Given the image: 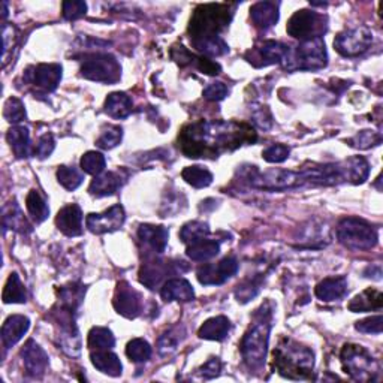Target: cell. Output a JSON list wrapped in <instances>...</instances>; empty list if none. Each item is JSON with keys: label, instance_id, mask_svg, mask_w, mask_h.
Masks as SVG:
<instances>
[{"label": "cell", "instance_id": "cell-1", "mask_svg": "<svg viewBox=\"0 0 383 383\" xmlns=\"http://www.w3.org/2000/svg\"><path fill=\"white\" fill-rule=\"evenodd\" d=\"M257 140L252 126L238 121H195L184 126L179 135V144L186 157H218L232 152L244 143Z\"/></svg>", "mask_w": 383, "mask_h": 383}, {"label": "cell", "instance_id": "cell-2", "mask_svg": "<svg viewBox=\"0 0 383 383\" xmlns=\"http://www.w3.org/2000/svg\"><path fill=\"white\" fill-rule=\"evenodd\" d=\"M237 5L232 4H209L199 5L190 20L189 33L192 44L201 43L205 39L221 38L234 16Z\"/></svg>", "mask_w": 383, "mask_h": 383}, {"label": "cell", "instance_id": "cell-3", "mask_svg": "<svg viewBox=\"0 0 383 383\" xmlns=\"http://www.w3.org/2000/svg\"><path fill=\"white\" fill-rule=\"evenodd\" d=\"M272 311L262 306L255 316V323L241 340V357L250 370H261L267 360Z\"/></svg>", "mask_w": 383, "mask_h": 383}, {"label": "cell", "instance_id": "cell-4", "mask_svg": "<svg viewBox=\"0 0 383 383\" xmlns=\"http://www.w3.org/2000/svg\"><path fill=\"white\" fill-rule=\"evenodd\" d=\"M276 370L287 379L304 380L310 379L314 367L313 352L301 346L292 340H283L282 343L272 352Z\"/></svg>", "mask_w": 383, "mask_h": 383}, {"label": "cell", "instance_id": "cell-5", "mask_svg": "<svg viewBox=\"0 0 383 383\" xmlns=\"http://www.w3.org/2000/svg\"><path fill=\"white\" fill-rule=\"evenodd\" d=\"M341 365L357 382H374L380 376V365L373 355L358 345H345L340 352Z\"/></svg>", "mask_w": 383, "mask_h": 383}, {"label": "cell", "instance_id": "cell-6", "mask_svg": "<svg viewBox=\"0 0 383 383\" xmlns=\"http://www.w3.org/2000/svg\"><path fill=\"white\" fill-rule=\"evenodd\" d=\"M328 63V54L325 48V40L322 38H314L303 40L295 51L291 50L289 57L284 66L289 71H319Z\"/></svg>", "mask_w": 383, "mask_h": 383}, {"label": "cell", "instance_id": "cell-7", "mask_svg": "<svg viewBox=\"0 0 383 383\" xmlns=\"http://www.w3.org/2000/svg\"><path fill=\"white\" fill-rule=\"evenodd\" d=\"M338 241L350 250H370L377 244V232L365 221L346 217L337 228Z\"/></svg>", "mask_w": 383, "mask_h": 383}, {"label": "cell", "instance_id": "cell-8", "mask_svg": "<svg viewBox=\"0 0 383 383\" xmlns=\"http://www.w3.org/2000/svg\"><path fill=\"white\" fill-rule=\"evenodd\" d=\"M81 75L96 83L116 84L121 77V66L111 54L96 52L84 57Z\"/></svg>", "mask_w": 383, "mask_h": 383}, {"label": "cell", "instance_id": "cell-9", "mask_svg": "<svg viewBox=\"0 0 383 383\" xmlns=\"http://www.w3.org/2000/svg\"><path fill=\"white\" fill-rule=\"evenodd\" d=\"M326 23V17L322 16V13L309 9H301L291 17L286 30L292 38L299 39L301 43H303V40L322 38L328 29Z\"/></svg>", "mask_w": 383, "mask_h": 383}, {"label": "cell", "instance_id": "cell-10", "mask_svg": "<svg viewBox=\"0 0 383 383\" xmlns=\"http://www.w3.org/2000/svg\"><path fill=\"white\" fill-rule=\"evenodd\" d=\"M373 44V33L368 27H357L346 30L334 39L335 50L345 57H357L364 54Z\"/></svg>", "mask_w": 383, "mask_h": 383}, {"label": "cell", "instance_id": "cell-11", "mask_svg": "<svg viewBox=\"0 0 383 383\" xmlns=\"http://www.w3.org/2000/svg\"><path fill=\"white\" fill-rule=\"evenodd\" d=\"M24 81L36 90L51 93L57 89L62 79V66L56 63H43L32 66L24 72Z\"/></svg>", "mask_w": 383, "mask_h": 383}, {"label": "cell", "instance_id": "cell-12", "mask_svg": "<svg viewBox=\"0 0 383 383\" xmlns=\"http://www.w3.org/2000/svg\"><path fill=\"white\" fill-rule=\"evenodd\" d=\"M238 271V261L234 256H228L217 264H205L199 267L196 276L201 284L218 286L228 282Z\"/></svg>", "mask_w": 383, "mask_h": 383}, {"label": "cell", "instance_id": "cell-13", "mask_svg": "<svg viewBox=\"0 0 383 383\" xmlns=\"http://www.w3.org/2000/svg\"><path fill=\"white\" fill-rule=\"evenodd\" d=\"M289 54H291V48L287 45L277 43V40H265L264 44L256 47L245 57L249 59L252 65L262 67V66H270L276 63H286Z\"/></svg>", "mask_w": 383, "mask_h": 383}, {"label": "cell", "instance_id": "cell-14", "mask_svg": "<svg viewBox=\"0 0 383 383\" xmlns=\"http://www.w3.org/2000/svg\"><path fill=\"white\" fill-rule=\"evenodd\" d=\"M125 210H123L121 205H113L111 209L101 214H89L86 218V225L93 234L101 235L106 234V232H114L120 229L123 223H125Z\"/></svg>", "mask_w": 383, "mask_h": 383}, {"label": "cell", "instance_id": "cell-15", "mask_svg": "<svg viewBox=\"0 0 383 383\" xmlns=\"http://www.w3.org/2000/svg\"><path fill=\"white\" fill-rule=\"evenodd\" d=\"M141 299H143L141 295L136 292L129 283L120 282L114 296V307L121 316H125L128 319H135L136 316H140V313L143 310Z\"/></svg>", "mask_w": 383, "mask_h": 383}, {"label": "cell", "instance_id": "cell-16", "mask_svg": "<svg viewBox=\"0 0 383 383\" xmlns=\"http://www.w3.org/2000/svg\"><path fill=\"white\" fill-rule=\"evenodd\" d=\"M21 358L26 372L32 377H43L48 368V355L35 340H29L21 349Z\"/></svg>", "mask_w": 383, "mask_h": 383}, {"label": "cell", "instance_id": "cell-17", "mask_svg": "<svg viewBox=\"0 0 383 383\" xmlns=\"http://www.w3.org/2000/svg\"><path fill=\"white\" fill-rule=\"evenodd\" d=\"M56 225L67 237H78L83 234V211L79 205L70 204L63 207L56 217Z\"/></svg>", "mask_w": 383, "mask_h": 383}, {"label": "cell", "instance_id": "cell-18", "mask_svg": "<svg viewBox=\"0 0 383 383\" xmlns=\"http://www.w3.org/2000/svg\"><path fill=\"white\" fill-rule=\"evenodd\" d=\"M30 321L23 314H13L9 316L2 326V341L6 349L16 346L18 341L29 331Z\"/></svg>", "mask_w": 383, "mask_h": 383}, {"label": "cell", "instance_id": "cell-19", "mask_svg": "<svg viewBox=\"0 0 383 383\" xmlns=\"http://www.w3.org/2000/svg\"><path fill=\"white\" fill-rule=\"evenodd\" d=\"M138 238L156 253H163L167 249L170 232L163 226L141 225L138 229Z\"/></svg>", "mask_w": 383, "mask_h": 383}, {"label": "cell", "instance_id": "cell-20", "mask_svg": "<svg viewBox=\"0 0 383 383\" xmlns=\"http://www.w3.org/2000/svg\"><path fill=\"white\" fill-rule=\"evenodd\" d=\"M314 294L321 301H325V303L341 299L348 294V280L343 276L326 277L316 286Z\"/></svg>", "mask_w": 383, "mask_h": 383}, {"label": "cell", "instance_id": "cell-21", "mask_svg": "<svg viewBox=\"0 0 383 383\" xmlns=\"http://www.w3.org/2000/svg\"><path fill=\"white\" fill-rule=\"evenodd\" d=\"M125 177L120 172H105L96 177L91 182L89 192L94 196H109L114 195L116 192L125 184Z\"/></svg>", "mask_w": 383, "mask_h": 383}, {"label": "cell", "instance_id": "cell-22", "mask_svg": "<svg viewBox=\"0 0 383 383\" xmlns=\"http://www.w3.org/2000/svg\"><path fill=\"white\" fill-rule=\"evenodd\" d=\"M250 17L256 27L267 30L279 21V5L274 2H257L250 9Z\"/></svg>", "mask_w": 383, "mask_h": 383}, {"label": "cell", "instance_id": "cell-23", "mask_svg": "<svg viewBox=\"0 0 383 383\" xmlns=\"http://www.w3.org/2000/svg\"><path fill=\"white\" fill-rule=\"evenodd\" d=\"M160 295L165 301H180L189 303L195 298V291L186 279H171L160 289Z\"/></svg>", "mask_w": 383, "mask_h": 383}, {"label": "cell", "instance_id": "cell-24", "mask_svg": "<svg viewBox=\"0 0 383 383\" xmlns=\"http://www.w3.org/2000/svg\"><path fill=\"white\" fill-rule=\"evenodd\" d=\"M91 364L98 368V370L104 374H108L111 377L121 376L123 365L116 353L109 352V349L105 350H91L90 353Z\"/></svg>", "mask_w": 383, "mask_h": 383}, {"label": "cell", "instance_id": "cell-25", "mask_svg": "<svg viewBox=\"0 0 383 383\" xmlns=\"http://www.w3.org/2000/svg\"><path fill=\"white\" fill-rule=\"evenodd\" d=\"M221 252V243L217 240H211L209 237L201 238L198 241H194L187 244L186 255L192 259V261L196 262H205L210 261V259L216 257Z\"/></svg>", "mask_w": 383, "mask_h": 383}, {"label": "cell", "instance_id": "cell-26", "mask_svg": "<svg viewBox=\"0 0 383 383\" xmlns=\"http://www.w3.org/2000/svg\"><path fill=\"white\" fill-rule=\"evenodd\" d=\"M6 140L12 148L13 155L18 159L30 157L33 155V150L30 145V135L29 129L26 126H13L8 131Z\"/></svg>", "mask_w": 383, "mask_h": 383}, {"label": "cell", "instance_id": "cell-27", "mask_svg": "<svg viewBox=\"0 0 383 383\" xmlns=\"http://www.w3.org/2000/svg\"><path fill=\"white\" fill-rule=\"evenodd\" d=\"M231 333V322L225 316H216L205 321L199 328L198 335L204 340L223 341Z\"/></svg>", "mask_w": 383, "mask_h": 383}, {"label": "cell", "instance_id": "cell-28", "mask_svg": "<svg viewBox=\"0 0 383 383\" xmlns=\"http://www.w3.org/2000/svg\"><path fill=\"white\" fill-rule=\"evenodd\" d=\"M132 99L126 93L116 91L111 93L105 101V111L109 117L123 120L132 114Z\"/></svg>", "mask_w": 383, "mask_h": 383}, {"label": "cell", "instance_id": "cell-29", "mask_svg": "<svg viewBox=\"0 0 383 383\" xmlns=\"http://www.w3.org/2000/svg\"><path fill=\"white\" fill-rule=\"evenodd\" d=\"M4 228L5 229H13L21 234H29L32 232V226L27 222V218L24 217L21 209L17 205V202H9L4 207Z\"/></svg>", "mask_w": 383, "mask_h": 383}, {"label": "cell", "instance_id": "cell-30", "mask_svg": "<svg viewBox=\"0 0 383 383\" xmlns=\"http://www.w3.org/2000/svg\"><path fill=\"white\" fill-rule=\"evenodd\" d=\"M383 304V295L377 289H367L362 294L355 296L349 303V310L353 313H364V311H373L380 310Z\"/></svg>", "mask_w": 383, "mask_h": 383}, {"label": "cell", "instance_id": "cell-31", "mask_svg": "<svg viewBox=\"0 0 383 383\" xmlns=\"http://www.w3.org/2000/svg\"><path fill=\"white\" fill-rule=\"evenodd\" d=\"M168 262H147L141 267L140 271V282L145 284L148 289H156V287L160 284V282L165 279L168 274Z\"/></svg>", "mask_w": 383, "mask_h": 383}, {"label": "cell", "instance_id": "cell-32", "mask_svg": "<svg viewBox=\"0 0 383 383\" xmlns=\"http://www.w3.org/2000/svg\"><path fill=\"white\" fill-rule=\"evenodd\" d=\"M26 207L36 223H43L44 221H47V217L50 216L48 204L43 196H40L38 190L29 192V195H27V198H26Z\"/></svg>", "mask_w": 383, "mask_h": 383}, {"label": "cell", "instance_id": "cell-33", "mask_svg": "<svg viewBox=\"0 0 383 383\" xmlns=\"http://www.w3.org/2000/svg\"><path fill=\"white\" fill-rule=\"evenodd\" d=\"M184 338V330L182 326H174L167 333H163L157 341V350L162 357H168L179 349L182 340Z\"/></svg>", "mask_w": 383, "mask_h": 383}, {"label": "cell", "instance_id": "cell-34", "mask_svg": "<svg viewBox=\"0 0 383 383\" xmlns=\"http://www.w3.org/2000/svg\"><path fill=\"white\" fill-rule=\"evenodd\" d=\"M27 301V294H26V287L21 283L20 277L17 272L9 276L5 289H4V303L6 304H23Z\"/></svg>", "mask_w": 383, "mask_h": 383}, {"label": "cell", "instance_id": "cell-35", "mask_svg": "<svg viewBox=\"0 0 383 383\" xmlns=\"http://www.w3.org/2000/svg\"><path fill=\"white\" fill-rule=\"evenodd\" d=\"M183 180L189 183L192 187L202 189L213 183V174L204 167H187L182 172Z\"/></svg>", "mask_w": 383, "mask_h": 383}, {"label": "cell", "instance_id": "cell-36", "mask_svg": "<svg viewBox=\"0 0 383 383\" xmlns=\"http://www.w3.org/2000/svg\"><path fill=\"white\" fill-rule=\"evenodd\" d=\"M116 345V338L108 328L94 326L89 333V348L91 350H105L113 349Z\"/></svg>", "mask_w": 383, "mask_h": 383}, {"label": "cell", "instance_id": "cell-37", "mask_svg": "<svg viewBox=\"0 0 383 383\" xmlns=\"http://www.w3.org/2000/svg\"><path fill=\"white\" fill-rule=\"evenodd\" d=\"M84 294H86V287L79 286V284H71V286L62 287L60 289L62 307H66V309L75 311L79 307V304L83 303Z\"/></svg>", "mask_w": 383, "mask_h": 383}, {"label": "cell", "instance_id": "cell-38", "mask_svg": "<svg viewBox=\"0 0 383 383\" xmlns=\"http://www.w3.org/2000/svg\"><path fill=\"white\" fill-rule=\"evenodd\" d=\"M152 353H153L152 346L143 338H133L132 341H129V345L126 348L128 358L136 364L147 362L152 358Z\"/></svg>", "mask_w": 383, "mask_h": 383}, {"label": "cell", "instance_id": "cell-39", "mask_svg": "<svg viewBox=\"0 0 383 383\" xmlns=\"http://www.w3.org/2000/svg\"><path fill=\"white\" fill-rule=\"evenodd\" d=\"M209 235H210L209 225L204 223V222H198V221L186 223L180 231V240L184 244H190V243L198 241V240L205 238Z\"/></svg>", "mask_w": 383, "mask_h": 383}, {"label": "cell", "instance_id": "cell-40", "mask_svg": "<svg viewBox=\"0 0 383 383\" xmlns=\"http://www.w3.org/2000/svg\"><path fill=\"white\" fill-rule=\"evenodd\" d=\"M106 160L104 155L98 152H87L83 157H81V170L90 175H101L105 170Z\"/></svg>", "mask_w": 383, "mask_h": 383}, {"label": "cell", "instance_id": "cell-41", "mask_svg": "<svg viewBox=\"0 0 383 383\" xmlns=\"http://www.w3.org/2000/svg\"><path fill=\"white\" fill-rule=\"evenodd\" d=\"M382 143V135L376 131H361L357 133L353 138L348 140V144L353 148L360 150H368L372 147H376Z\"/></svg>", "mask_w": 383, "mask_h": 383}, {"label": "cell", "instance_id": "cell-42", "mask_svg": "<svg viewBox=\"0 0 383 383\" xmlns=\"http://www.w3.org/2000/svg\"><path fill=\"white\" fill-rule=\"evenodd\" d=\"M57 180L66 190H75L83 183L84 177L74 167H60L57 170Z\"/></svg>", "mask_w": 383, "mask_h": 383}, {"label": "cell", "instance_id": "cell-43", "mask_svg": "<svg viewBox=\"0 0 383 383\" xmlns=\"http://www.w3.org/2000/svg\"><path fill=\"white\" fill-rule=\"evenodd\" d=\"M121 136H123V129L120 126H106L102 131L98 141H96V145L102 150H111L120 144Z\"/></svg>", "mask_w": 383, "mask_h": 383}, {"label": "cell", "instance_id": "cell-44", "mask_svg": "<svg viewBox=\"0 0 383 383\" xmlns=\"http://www.w3.org/2000/svg\"><path fill=\"white\" fill-rule=\"evenodd\" d=\"M4 117L13 125L21 123L26 118L24 104L18 98H9L4 106Z\"/></svg>", "mask_w": 383, "mask_h": 383}, {"label": "cell", "instance_id": "cell-45", "mask_svg": "<svg viewBox=\"0 0 383 383\" xmlns=\"http://www.w3.org/2000/svg\"><path fill=\"white\" fill-rule=\"evenodd\" d=\"M259 289H261V279H253L240 284L235 291V296L240 303H249L252 298L257 295Z\"/></svg>", "mask_w": 383, "mask_h": 383}, {"label": "cell", "instance_id": "cell-46", "mask_svg": "<svg viewBox=\"0 0 383 383\" xmlns=\"http://www.w3.org/2000/svg\"><path fill=\"white\" fill-rule=\"evenodd\" d=\"M291 155V148L283 144H272L264 150L262 157L270 163H282Z\"/></svg>", "mask_w": 383, "mask_h": 383}, {"label": "cell", "instance_id": "cell-47", "mask_svg": "<svg viewBox=\"0 0 383 383\" xmlns=\"http://www.w3.org/2000/svg\"><path fill=\"white\" fill-rule=\"evenodd\" d=\"M229 90L226 87L225 83H221V81H217V83H211L204 90V98L211 102H218L223 101L228 96Z\"/></svg>", "mask_w": 383, "mask_h": 383}, {"label": "cell", "instance_id": "cell-48", "mask_svg": "<svg viewBox=\"0 0 383 383\" xmlns=\"http://www.w3.org/2000/svg\"><path fill=\"white\" fill-rule=\"evenodd\" d=\"M252 118H253V123L259 129L268 131L272 126V117H271V113H270V109L267 106L253 108Z\"/></svg>", "mask_w": 383, "mask_h": 383}, {"label": "cell", "instance_id": "cell-49", "mask_svg": "<svg viewBox=\"0 0 383 383\" xmlns=\"http://www.w3.org/2000/svg\"><path fill=\"white\" fill-rule=\"evenodd\" d=\"M86 11V2H63V17L70 21L84 17Z\"/></svg>", "mask_w": 383, "mask_h": 383}, {"label": "cell", "instance_id": "cell-50", "mask_svg": "<svg viewBox=\"0 0 383 383\" xmlns=\"http://www.w3.org/2000/svg\"><path fill=\"white\" fill-rule=\"evenodd\" d=\"M382 322H383L382 316L380 314H377V316L357 322L355 328H357L360 333H364V334H380L382 333Z\"/></svg>", "mask_w": 383, "mask_h": 383}, {"label": "cell", "instance_id": "cell-51", "mask_svg": "<svg viewBox=\"0 0 383 383\" xmlns=\"http://www.w3.org/2000/svg\"><path fill=\"white\" fill-rule=\"evenodd\" d=\"M54 145H56V143H54L52 135L51 133H45V135L40 136L38 144H36V147L33 148V155L38 156V157H40V159L48 157L52 153Z\"/></svg>", "mask_w": 383, "mask_h": 383}, {"label": "cell", "instance_id": "cell-52", "mask_svg": "<svg viewBox=\"0 0 383 383\" xmlns=\"http://www.w3.org/2000/svg\"><path fill=\"white\" fill-rule=\"evenodd\" d=\"M222 372V362L218 358H211L210 361L205 362L199 370H198V374L205 379V380H210V379H214L217 377L218 374H221Z\"/></svg>", "mask_w": 383, "mask_h": 383}, {"label": "cell", "instance_id": "cell-53", "mask_svg": "<svg viewBox=\"0 0 383 383\" xmlns=\"http://www.w3.org/2000/svg\"><path fill=\"white\" fill-rule=\"evenodd\" d=\"M194 63L196 66V70L201 71L202 74H207V75H218L222 71V67L218 63L210 60L209 57H194Z\"/></svg>", "mask_w": 383, "mask_h": 383}, {"label": "cell", "instance_id": "cell-54", "mask_svg": "<svg viewBox=\"0 0 383 383\" xmlns=\"http://www.w3.org/2000/svg\"><path fill=\"white\" fill-rule=\"evenodd\" d=\"M13 39H16V29L12 26L4 24V66L8 63V54L13 45Z\"/></svg>", "mask_w": 383, "mask_h": 383}]
</instances>
